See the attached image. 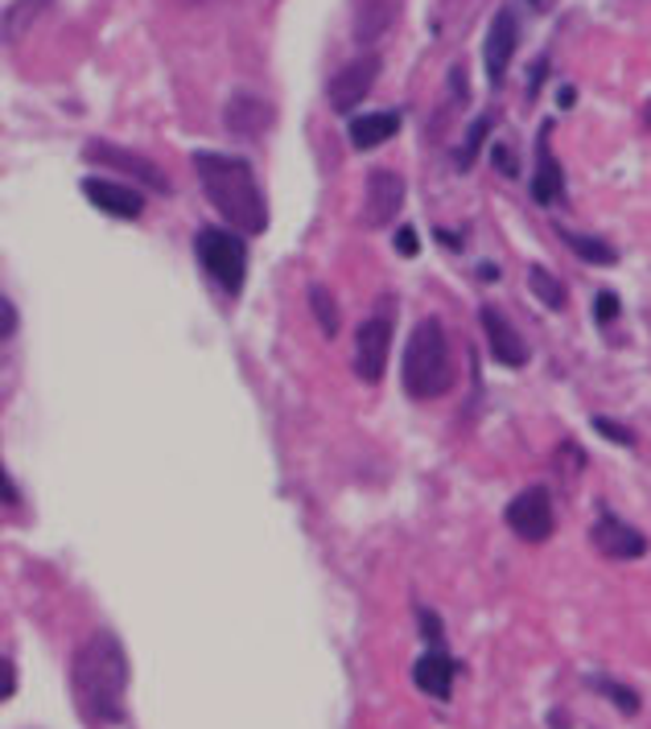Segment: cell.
I'll return each instance as SVG.
<instances>
[{
    "mask_svg": "<svg viewBox=\"0 0 651 729\" xmlns=\"http://www.w3.org/2000/svg\"><path fill=\"white\" fill-rule=\"evenodd\" d=\"M561 235H564V244L578 251L581 260H590V264H614V248H610V244H602V239H593V235H569V232H561Z\"/></svg>",
    "mask_w": 651,
    "mask_h": 729,
    "instance_id": "20",
    "label": "cell"
},
{
    "mask_svg": "<svg viewBox=\"0 0 651 729\" xmlns=\"http://www.w3.org/2000/svg\"><path fill=\"white\" fill-rule=\"evenodd\" d=\"M593 688H602L614 705H619L622 713H639V700H635V692L631 688H622V685H614V680H593Z\"/></svg>",
    "mask_w": 651,
    "mask_h": 729,
    "instance_id": "23",
    "label": "cell"
},
{
    "mask_svg": "<svg viewBox=\"0 0 651 729\" xmlns=\"http://www.w3.org/2000/svg\"><path fill=\"white\" fill-rule=\"evenodd\" d=\"M273 120H276L273 103L256 100V95H232L227 112H223V124H227V132H235V136H261Z\"/></svg>",
    "mask_w": 651,
    "mask_h": 729,
    "instance_id": "15",
    "label": "cell"
},
{
    "mask_svg": "<svg viewBox=\"0 0 651 729\" xmlns=\"http://www.w3.org/2000/svg\"><path fill=\"white\" fill-rule=\"evenodd\" d=\"M491 157H495V165H499V174H507V177L516 174V165H511V153H507V145H495Z\"/></svg>",
    "mask_w": 651,
    "mask_h": 729,
    "instance_id": "31",
    "label": "cell"
},
{
    "mask_svg": "<svg viewBox=\"0 0 651 729\" xmlns=\"http://www.w3.org/2000/svg\"><path fill=\"white\" fill-rule=\"evenodd\" d=\"M593 429L602 433V438H610V441H619V445H635V438L622 429V424H614V421H607V417H593Z\"/></svg>",
    "mask_w": 651,
    "mask_h": 729,
    "instance_id": "25",
    "label": "cell"
},
{
    "mask_svg": "<svg viewBox=\"0 0 651 729\" xmlns=\"http://www.w3.org/2000/svg\"><path fill=\"white\" fill-rule=\"evenodd\" d=\"M487 129H491V116L475 120V129H470V136H466V148H462V153H458V161H462V165H470V161H475V148L482 145V136H487Z\"/></svg>",
    "mask_w": 651,
    "mask_h": 729,
    "instance_id": "24",
    "label": "cell"
},
{
    "mask_svg": "<svg viewBox=\"0 0 651 729\" xmlns=\"http://www.w3.org/2000/svg\"><path fill=\"white\" fill-rule=\"evenodd\" d=\"M13 330H17V309H13V301L0 297V342L13 338Z\"/></svg>",
    "mask_w": 651,
    "mask_h": 729,
    "instance_id": "27",
    "label": "cell"
},
{
    "mask_svg": "<svg viewBox=\"0 0 651 729\" xmlns=\"http://www.w3.org/2000/svg\"><path fill=\"white\" fill-rule=\"evenodd\" d=\"M194 170H199V182H203L211 206L235 232L261 235L268 227V203H264L247 161L227 157V153H194Z\"/></svg>",
    "mask_w": 651,
    "mask_h": 729,
    "instance_id": "1",
    "label": "cell"
},
{
    "mask_svg": "<svg viewBox=\"0 0 651 729\" xmlns=\"http://www.w3.org/2000/svg\"><path fill=\"white\" fill-rule=\"evenodd\" d=\"M593 318L602 321V326H607V321L619 318V297H614V292H598V306H593Z\"/></svg>",
    "mask_w": 651,
    "mask_h": 729,
    "instance_id": "26",
    "label": "cell"
},
{
    "mask_svg": "<svg viewBox=\"0 0 651 729\" xmlns=\"http://www.w3.org/2000/svg\"><path fill=\"white\" fill-rule=\"evenodd\" d=\"M186 4H215V0H186Z\"/></svg>",
    "mask_w": 651,
    "mask_h": 729,
    "instance_id": "33",
    "label": "cell"
},
{
    "mask_svg": "<svg viewBox=\"0 0 651 729\" xmlns=\"http://www.w3.org/2000/svg\"><path fill=\"white\" fill-rule=\"evenodd\" d=\"M400 132V116L396 112H372V116L350 120V145L355 148H379Z\"/></svg>",
    "mask_w": 651,
    "mask_h": 729,
    "instance_id": "17",
    "label": "cell"
},
{
    "mask_svg": "<svg viewBox=\"0 0 651 729\" xmlns=\"http://www.w3.org/2000/svg\"><path fill=\"white\" fill-rule=\"evenodd\" d=\"M199 260L211 277L223 285L227 292H240L244 289V277H247V248L244 239L235 232H223V227H203L199 232Z\"/></svg>",
    "mask_w": 651,
    "mask_h": 729,
    "instance_id": "4",
    "label": "cell"
},
{
    "mask_svg": "<svg viewBox=\"0 0 651 729\" xmlns=\"http://www.w3.org/2000/svg\"><path fill=\"white\" fill-rule=\"evenodd\" d=\"M528 289L536 292V301L549 309H564V301H569V292H564V285L557 277H549L545 268H532L528 273Z\"/></svg>",
    "mask_w": 651,
    "mask_h": 729,
    "instance_id": "19",
    "label": "cell"
},
{
    "mask_svg": "<svg viewBox=\"0 0 651 729\" xmlns=\"http://www.w3.org/2000/svg\"><path fill=\"white\" fill-rule=\"evenodd\" d=\"M593 548L602 556H610V561H635V556L648 553V540L639 536L635 527H627L622 520H614V515H602L598 524H593Z\"/></svg>",
    "mask_w": 651,
    "mask_h": 729,
    "instance_id": "12",
    "label": "cell"
},
{
    "mask_svg": "<svg viewBox=\"0 0 651 729\" xmlns=\"http://www.w3.org/2000/svg\"><path fill=\"white\" fill-rule=\"evenodd\" d=\"M376 79H379V54H363V59L347 62L330 79V107L334 112H355L367 100V91L376 88Z\"/></svg>",
    "mask_w": 651,
    "mask_h": 729,
    "instance_id": "9",
    "label": "cell"
},
{
    "mask_svg": "<svg viewBox=\"0 0 651 729\" xmlns=\"http://www.w3.org/2000/svg\"><path fill=\"white\" fill-rule=\"evenodd\" d=\"M454 388V363H449V338L437 318H425L408 335L405 347V392L413 400H434Z\"/></svg>",
    "mask_w": 651,
    "mask_h": 729,
    "instance_id": "3",
    "label": "cell"
},
{
    "mask_svg": "<svg viewBox=\"0 0 651 729\" xmlns=\"http://www.w3.org/2000/svg\"><path fill=\"white\" fill-rule=\"evenodd\" d=\"M13 688H17V671L9 659H0V700H9L13 697Z\"/></svg>",
    "mask_w": 651,
    "mask_h": 729,
    "instance_id": "29",
    "label": "cell"
},
{
    "mask_svg": "<svg viewBox=\"0 0 651 729\" xmlns=\"http://www.w3.org/2000/svg\"><path fill=\"white\" fill-rule=\"evenodd\" d=\"M420 623H425V639H429V643H437V639H441V623H437V614L420 610Z\"/></svg>",
    "mask_w": 651,
    "mask_h": 729,
    "instance_id": "30",
    "label": "cell"
},
{
    "mask_svg": "<svg viewBox=\"0 0 651 729\" xmlns=\"http://www.w3.org/2000/svg\"><path fill=\"white\" fill-rule=\"evenodd\" d=\"M83 157H88L91 165H103V170H120V174H129V177H136V182H145L149 191H157V194L170 191V182H165V174H161L157 165H153L149 157H141V153H132V148L91 141V145L83 148Z\"/></svg>",
    "mask_w": 651,
    "mask_h": 729,
    "instance_id": "6",
    "label": "cell"
},
{
    "mask_svg": "<svg viewBox=\"0 0 651 729\" xmlns=\"http://www.w3.org/2000/svg\"><path fill=\"white\" fill-rule=\"evenodd\" d=\"M45 4H50V0H17L13 9H9V21H4V38L17 42V38L26 33V25H30V17L42 13Z\"/></svg>",
    "mask_w": 651,
    "mask_h": 729,
    "instance_id": "22",
    "label": "cell"
},
{
    "mask_svg": "<svg viewBox=\"0 0 651 729\" xmlns=\"http://www.w3.org/2000/svg\"><path fill=\"white\" fill-rule=\"evenodd\" d=\"M413 680H417L420 692H429V697L446 700L449 688H454V659L441 656V651H429V656H420L417 668H413Z\"/></svg>",
    "mask_w": 651,
    "mask_h": 729,
    "instance_id": "16",
    "label": "cell"
},
{
    "mask_svg": "<svg viewBox=\"0 0 651 729\" xmlns=\"http://www.w3.org/2000/svg\"><path fill=\"white\" fill-rule=\"evenodd\" d=\"M74 697L83 705V713L95 721H120L124 717V688H129V659L108 630L91 635L71 668Z\"/></svg>",
    "mask_w": 651,
    "mask_h": 729,
    "instance_id": "2",
    "label": "cell"
},
{
    "mask_svg": "<svg viewBox=\"0 0 651 729\" xmlns=\"http://www.w3.org/2000/svg\"><path fill=\"white\" fill-rule=\"evenodd\" d=\"M396 251H400V256H417L420 251V239L413 227H400V232H396Z\"/></svg>",
    "mask_w": 651,
    "mask_h": 729,
    "instance_id": "28",
    "label": "cell"
},
{
    "mask_svg": "<svg viewBox=\"0 0 651 729\" xmlns=\"http://www.w3.org/2000/svg\"><path fill=\"white\" fill-rule=\"evenodd\" d=\"M0 503H17V486H13V479L4 474V466H0Z\"/></svg>",
    "mask_w": 651,
    "mask_h": 729,
    "instance_id": "32",
    "label": "cell"
},
{
    "mask_svg": "<svg viewBox=\"0 0 651 729\" xmlns=\"http://www.w3.org/2000/svg\"><path fill=\"white\" fill-rule=\"evenodd\" d=\"M516 45H520V21H516L511 9H499L491 21V30H487V38H482V62H487V79H491L495 88L503 83Z\"/></svg>",
    "mask_w": 651,
    "mask_h": 729,
    "instance_id": "10",
    "label": "cell"
},
{
    "mask_svg": "<svg viewBox=\"0 0 651 729\" xmlns=\"http://www.w3.org/2000/svg\"><path fill=\"white\" fill-rule=\"evenodd\" d=\"M482 335H487V347H491V355L499 359L503 367H523L528 359H532V350H528V342H523V335L511 326V321L499 314L495 306H482Z\"/></svg>",
    "mask_w": 651,
    "mask_h": 729,
    "instance_id": "11",
    "label": "cell"
},
{
    "mask_svg": "<svg viewBox=\"0 0 651 729\" xmlns=\"http://www.w3.org/2000/svg\"><path fill=\"white\" fill-rule=\"evenodd\" d=\"M396 21V0H355L350 4V33L359 45L379 42Z\"/></svg>",
    "mask_w": 651,
    "mask_h": 729,
    "instance_id": "14",
    "label": "cell"
},
{
    "mask_svg": "<svg viewBox=\"0 0 651 729\" xmlns=\"http://www.w3.org/2000/svg\"><path fill=\"white\" fill-rule=\"evenodd\" d=\"M391 350V326L384 318H367L355 335V376L363 383L384 380V367H388Z\"/></svg>",
    "mask_w": 651,
    "mask_h": 729,
    "instance_id": "8",
    "label": "cell"
},
{
    "mask_svg": "<svg viewBox=\"0 0 651 729\" xmlns=\"http://www.w3.org/2000/svg\"><path fill=\"white\" fill-rule=\"evenodd\" d=\"M405 206V177L396 170H372L367 191H363V219L372 227H388Z\"/></svg>",
    "mask_w": 651,
    "mask_h": 729,
    "instance_id": "7",
    "label": "cell"
},
{
    "mask_svg": "<svg viewBox=\"0 0 651 729\" xmlns=\"http://www.w3.org/2000/svg\"><path fill=\"white\" fill-rule=\"evenodd\" d=\"M83 194L91 198V206H100L103 215H116V219H141L145 211V198L120 182H108V177H83Z\"/></svg>",
    "mask_w": 651,
    "mask_h": 729,
    "instance_id": "13",
    "label": "cell"
},
{
    "mask_svg": "<svg viewBox=\"0 0 651 729\" xmlns=\"http://www.w3.org/2000/svg\"><path fill=\"white\" fill-rule=\"evenodd\" d=\"M532 4H545V0H532Z\"/></svg>",
    "mask_w": 651,
    "mask_h": 729,
    "instance_id": "34",
    "label": "cell"
},
{
    "mask_svg": "<svg viewBox=\"0 0 651 729\" xmlns=\"http://www.w3.org/2000/svg\"><path fill=\"white\" fill-rule=\"evenodd\" d=\"M309 309H314V318H318L322 335H338V306H334V297L322 285H314L309 289Z\"/></svg>",
    "mask_w": 651,
    "mask_h": 729,
    "instance_id": "21",
    "label": "cell"
},
{
    "mask_svg": "<svg viewBox=\"0 0 651 729\" xmlns=\"http://www.w3.org/2000/svg\"><path fill=\"white\" fill-rule=\"evenodd\" d=\"M532 198L540 206H557L564 198V177L561 165L540 148V165H536V182H532Z\"/></svg>",
    "mask_w": 651,
    "mask_h": 729,
    "instance_id": "18",
    "label": "cell"
},
{
    "mask_svg": "<svg viewBox=\"0 0 651 729\" xmlns=\"http://www.w3.org/2000/svg\"><path fill=\"white\" fill-rule=\"evenodd\" d=\"M507 527L520 540H528V544L549 540L552 527H557L549 491H545V486H532V491H523V495L511 499V503H507Z\"/></svg>",
    "mask_w": 651,
    "mask_h": 729,
    "instance_id": "5",
    "label": "cell"
}]
</instances>
